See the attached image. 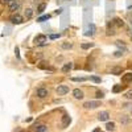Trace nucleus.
<instances>
[{
	"label": "nucleus",
	"instance_id": "nucleus-22",
	"mask_svg": "<svg viewBox=\"0 0 132 132\" xmlns=\"http://www.w3.org/2000/svg\"><path fill=\"white\" fill-rule=\"evenodd\" d=\"M49 19H50V15H44V16L38 17L37 21H38V22H44V21H46V20H49Z\"/></svg>",
	"mask_w": 132,
	"mask_h": 132
},
{
	"label": "nucleus",
	"instance_id": "nucleus-9",
	"mask_svg": "<svg viewBox=\"0 0 132 132\" xmlns=\"http://www.w3.org/2000/svg\"><path fill=\"white\" fill-rule=\"evenodd\" d=\"M70 122H71V119H70V116L69 115H64L62 116V128H67L69 127V124H70Z\"/></svg>",
	"mask_w": 132,
	"mask_h": 132
},
{
	"label": "nucleus",
	"instance_id": "nucleus-13",
	"mask_svg": "<svg viewBox=\"0 0 132 132\" xmlns=\"http://www.w3.org/2000/svg\"><path fill=\"white\" fill-rule=\"evenodd\" d=\"M123 73V67H120V66H115V67L111 69V74H115V75H119Z\"/></svg>",
	"mask_w": 132,
	"mask_h": 132
},
{
	"label": "nucleus",
	"instance_id": "nucleus-2",
	"mask_svg": "<svg viewBox=\"0 0 132 132\" xmlns=\"http://www.w3.org/2000/svg\"><path fill=\"white\" fill-rule=\"evenodd\" d=\"M69 91H70V87H69L67 85H60V86L56 88L57 95H66Z\"/></svg>",
	"mask_w": 132,
	"mask_h": 132
},
{
	"label": "nucleus",
	"instance_id": "nucleus-35",
	"mask_svg": "<svg viewBox=\"0 0 132 132\" xmlns=\"http://www.w3.org/2000/svg\"><path fill=\"white\" fill-rule=\"evenodd\" d=\"M131 115H132V111H131Z\"/></svg>",
	"mask_w": 132,
	"mask_h": 132
},
{
	"label": "nucleus",
	"instance_id": "nucleus-25",
	"mask_svg": "<svg viewBox=\"0 0 132 132\" xmlns=\"http://www.w3.org/2000/svg\"><path fill=\"white\" fill-rule=\"evenodd\" d=\"M71 81H74V82H85V81H87V78H85V77H75V78H71Z\"/></svg>",
	"mask_w": 132,
	"mask_h": 132
},
{
	"label": "nucleus",
	"instance_id": "nucleus-6",
	"mask_svg": "<svg viewBox=\"0 0 132 132\" xmlns=\"http://www.w3.org/2000/svg\"><path fill=\"white\" fill-rule=\"evenodd\" d=\"M46 36L45 34H38V36L34 37V44L36 45H45V42H46Z\"/></svg>",
	"mask_w": 132,
	"mask_h": 132
},
{
	"label": "nucleus",
	"instance_id": "nucleus-20",
	"mask_svg": "<svg viewBox=\"0 0 132 132\" xmlns=\"http://www.w3.org/2000/svg\"><path fill=\"white\" fill-rule=\"evenodd\" d=\"M106 130H107V131H114V130H115V123H114V122H108V123L106 124Z\"/></svg>",
	"mask_w": 132,
	"mask_h": 132
},
{
	"label": "nucleus",
	"instance_id": "nucleus-21",
	"mask_svg": "<svg viewBox=\"0 0 132 132\" xmlns=\"http://www.w3.org/2000/svg\"><path fill=\"white\" fill-rule=\"evenodd\" d=\"M122 90H123V86H122V85H115V86L112 87V92H115V94H116V92H120Z\"/></svg>",
	"mask_w": 132,
	"mask_h": 132
},
{
	"label": "nucleus",
	"instance_id": "nucleus-19",
	"mask_svg": "<svg viewBox=\"0 0 132 132\" xmlns=\"http://www.w3.org/2000/svg\"><path fill=\"white\" fill-rule=\"evenodd\" d=\"M32 16H33V9L26 8V9H25V17H26V20H29Z\"/></svg>",
	"mask_w": 132,
	"mask_h": 132
},
{
	"label": "nucleus",
	"instance_id": "nucleus-10",
	"mask_svg": "<svg viewBox=\"0 0 132 132\" xmlns=\"http://www.w3.org/2000/svg\"><path fill=\"white\" fill-rule=\"evenodd\" d=\"M33 130L36 132H46L48 131V126H45V124H38V126H34Z\"/></svg>",
	"mask_w": 132,
	"mask_h": 132
},
{
	"label": "nucleus",
	"instance_id": "nucleus-12",
	"mask_svg": "<svg viewBox=\"0 0 132 132\" xmlns=\"http://www.w3.org/2000/svg\"><path fill=\"white\" fill-rule=\"evenodd\" d=\"M107 36H115L116 32H115V28L114 26H111V22H108L107 24V32H106Z\"/></svg>",
	"mask_w": 132,
	"mask_h": 132
},
{
	"label": "nucleus",
	"instance_id": "nucleus-36",
	"mask_svg": "<svg viewBox=\"0 0 132 132\" xmlns=\"http://www.w3.org/2000/svg\"><path fill=\"white\" fill-rule=\"evenodd\" d=\"M131 38H132V36H131Z\"/></svg>",
	"mask_w": 132,
	"mask_h": 132
},
{
	"label": "nucleus",
	"instance_id": "nucleus-3",
	"mask_svg": "<svg viewBox=\"0 0 132 132\" xmlns=\"http://www.w3.org/2000/svg\"><path fill=\"white\" fill-rule=\"evenodd\" d=\"M100 106V102L99 100H88L83 104L85 108H87V110H94V108H98Z\"/></svg>",
	"mask_w": 132,
	"mask_h": 132
},
{
	"label": "nucleus",
	"instance_id": "nucleus-30",
	"mask_svg": "<svg viewBox=\"0 0 132 132\" xmlns=\"http://www.w3.org/2000/svg\"><path fill=\"white\" fill-rule=\"evenodd\" d=\"M124 96H126L127 99H132V90L127 91V92H126V95H124Z\"/></svg>",
	"mask_w": 132,
	"mask_h": 132
},
{
	"label": "nucleus",
	"instance_id": "nucleus-33",
	"mask_svg": "<svg viewBox=\"0 0 132 132\" xmlns=\"http://www.w3.org/2000/svg\"><path fill=\"white\" fill-rule=\"evenodd\" d=\"M11 1H12V0H1V3H3V4H7V5H8Z\"/></svg>",
	"mask_w": 132,
	"mask_h": 132
},
{
	"label": "nucleus",
	"instance_id": "nucleus-1",
	"mask_svg": "<svg viewBox=\"0 0 132 132\" xmlns=\"http://www.w3.org/2000/svg\"><path fill=\"white\" fill-rule=\"evenodd\" d=\"M9 21L12 22V24H15V25H20V24H22V22H24L25 20H24V17H22L20 13H15V15H12V16H11Z\"/></svg>",
	"mask_w": 132,
	"mask_h": 132
},
{
	"label": "nucleus",
	"instance_id": "nucleus-34",
	"mask_svg": "<svg viewBox=\"0 0 132 132\" xmlns=\"http://www.w3.org/2000/svg\"><path fill=\"white\" fill-rule=\"evenodd\" d=\"M92 132H100V130H99V128H96V130H94Z\"/></svg>",
	"mask_w": 132,
	"mask_h": 132
},
{
	"label": "nucleus",
	"instance_id": "nucleus-26",
	"mask_svg": "<svg viewBox=\"0 0 132 132\" xmlns=\"http://www.w3.org/2000/svg\"><path fill=\"white\" fill-rule=\"evenodd\" d=\"M95 98H96V99H103V98H104L103 91H96V92H95Z\"/></svg>",
	"mask_w": 132,
	"mask_h": 132
},
{
	"label": "nucleus",
	"instance_id": "nucleus-16",
	"mask_svg": "<svg viewBox=\"0 0 132 132\" xmlns=\"http://www.w3.org/2000/svg\"><path fill=\"white\" fill-rule=\"evenodd\" d=\"M94 30H95V25L91 22V24H90V28H88V30L85 32V34H86V36H92V34H94Z\"/></svg>",
	"mask_w": 132,
	"mask_h": 132
},
{
	"label": "nucleus",
	"instance_id": "nucleus-32",
	"mask_svg": "<svg viewBox=\"0 0 132 132\" xmlns=\"http://www.w3.org/2000/svg\"><path fill=\"white\" fill-rule=\"evenodd\" d=\"M114 56H115V57H120V56H123V53L120 52V50H116V52L114 53Z\"/></svg>",
	"mask_w": 132,
	"mask_h": 132
},
{
	"label": "nucleus",
	"instance_id": "nucleus-31",
	"mask_svg": "<svg viewBox=\"0 0 132 132\" xmlns=\"http://www.w3.org/2000/svg\"><path fill=\"white\" fill-rule=\"evenodd\" d=\"M58 37H60V34H50L49 36L50 40H56V38H58Z\"/></svg>",
	"mask_w": 132,
	"mask_h": 132
},
{
	"label": "nucleus",
	"instance_id": "nucleus-7",
	"mask_svg": "<svg viewBox=\"0 0 132 132\" xmlns=\"http://www.w3.org/2000/svg\"><path fill=\"white\" fill-rule=\"evenodd\" d=\"M108 119H110V114H108L107 111H103V112H100V114L98 115L99 122H107Z\"/></svg>",
	"mask_w": 132,
	"mask_h": 132
},
{
	"label": "nucleus",
	"instance_id": "nucleus-17",
	"mask_svg": "<svg viewBox=\"0 0 132 132\" xmlns=\"http://www.w3.org/2000/svg\"><path fill=\"white\" fill-rule=\"evenodd\" d=\"M37 66H38V69H44V70H48V69H49L48 62H45V61H41V62H40V64H38Z\"/></svg>",
	"mask_w": 132,
	"mask_h": 132
},
{
	"label": "nucleus",
	"instance_id": "nucleus-14",
	"mask_svg": "<svg viewBox=\"0 0 132 132\" xmlns=\"http://www.w3.org/2000/svg\"><path fill=\"white\" fill-rule=\"evenodd\" d=\"M73 69V64L71 62H69V64H65L62 66V73H69Z\"/></svg>",
	"mask_w": 132,
	"mask_h": 132
},
{
	"label": "nucleus",
	"instance_id": "nucleus-8",
	"mask_svg": "<svg viewBox=\"0 0 132 132\" xmlns=\"http://www.w3.org/2000/svg\"><path fill=\"white\" fill-rule=\"evenodd\" d=\"M73 96H74L75 99H83V91L81 90V88H74L73 90Z\"/></svg>",
	"mask_w": 132,
	"mask_h": 132
},
{
	"label": "nucleus",
	"instance_id": "nucleus-28",
	"mask_svg": "<svg viewBox=\"0 0 132 132\" xmlns=\"http://www.w3.org/2000/svg\"><path fill=\"white\" fill-rule=\"evenodd\" d=\"M128 122H130V119H128L127 116H122V119H120V123H122V124H127Z\"/></svg>",
	"mask_w": 132,
	"mask_h": 132
},
{
	"label": "nucleus",
	"instance_id": "nucleus-29",
	"mask_svg": "<svg viewBox=\"0 0 132 132\" xmlns=\"http://www.w3.org/2000/svg\"><path fill=\"white\" fill-rule=\"evenodd\" d=\"M115 44H116V45H118V46H120V48H123L124 50H126V44H124V42H123V41H116V42H115Z\"/></svg>",
	"mask_w": 132,
	"mask_h": 132
},
{
	"label": "nucleus",
	"instance_id": "nucleus-27",
	"mask_svg": "<svg viewBox=\"0 0 132 132\" xmlns=\"http://www.w3.org/2000/svg\"><path fill=\"white\" fill-rule=\"evenodd\" d=\"M90 81H92V82H95V83H100V78L99 77H95V75H91Z\"/></svg>",
	"mask_w": 132,
	"mask_h": 132
},
{
	"label": "nucleus",
	"instance_id": "nucleus-11",
	"mask_svg": "<svg viewBox=\"0 0 132 132\" xmlns=\"http://www.w3.org/2000/svg\"><path fill=\"white\" fill-rule=\"evenodd\" d=\"M122 82H123V83L132 82V73H126V74L122 77Z\"/></svg>",
	"mask_w": 132,
	"mask_h": 132
},
{
	"label": "nucleus",
	"instance_id": "nucleus-18",
	"mask_svg": "<svg viewBox=\"0 0 132 132\" xmlns=\"http://www.w3.org/2000/svg\"><path fill=\"white\" fill-rule=\"evenodd\" d=\"M114 24L116 26H124V21L122 20V19H119V17H115L114 19Z\"/></svg>",
	"mask_w": 132,
	"mask_h": 132
},
{
	"label": "nucleus",
	"instance_id": "nucleus-23",
	"mask_svg": "<svg viewBox=\"0 0 132 132\" xmlns=\"http://www.w3.org/2000/svg\"><path fill=\"white\" fill-rule=\"evenodd\" d=\"M92 46H94L92 42H85V44L81 45V48H82V49H90V48H92Z\"/></svg>",
	"mask_w": 132,
	"mask_h": 132
},
{
	"label": "nucleus",
	"instance_id": "nucleus-5",
	"mask_svg": "<svg viewBox=\"0 0 132 132\" xmlns=\"http://www.w3.org/2000/svg\"><path fill=\"white\" fill-rule=\"evenodd\" d=\"M19 8H20V3L17 1V0H12V1L8 4V9L9 12H16V11H19Z\"/></svg>",
	"mask_w": 132,
	"mask_h": 132
},
{
	"label": "nucleus",
	"instance_id": "nucleus-24",
	"mask_svg": "<svg viewBox=\"0 0 132 132\" xmlns=\"http://www.w3.org/2000/svg\"><path fill=\"white\" fill-rule=\"evenodd\" d=\"M62 49H71L73 48V44L71 42H64V44H61Z\"/></svg>",
	"mask_w": 132,
	"mask_h": 132
},
{
	"label": "nucleus",
	"instance_id": "nucleus-4",
	"mask_svg": "<svg viewBox=\"0 0 132 132\" xmlns=\"http://www.w3.org/2000/svg\"><path fill=\"white\" fill-rule=\"evenodd\" d=\"M48 95H49V91L46 90L45 87H38V88H36V96H37V98L44 99V98H46Z\"/></svg>",
	"mask_w": 132,
	"mask_h": 132
},
{
	"label": "nucleus",
	"instance_id": "nucleus-15",
	"mask_svg": "<svg viewBox=\"0 0 132 132\" xmlns=\"http://www.w3.org/2000/svg\"><path fill=\"white\" fill-rule=\"evenodd\" d=\"M45 8H46V3H41V4L37 7V11H36V12H37L38 15H41V13H44Z\"/></svg>",
	"mask_w": 132,
	"mask_h": 132
}]
</instances>
